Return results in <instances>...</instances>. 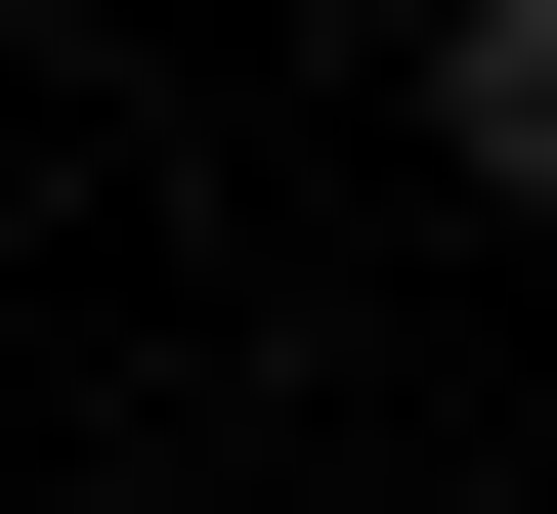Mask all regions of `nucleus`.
Returning a JSON list of instances; mask_svg holds the SVG:
<instances>
[{"label":"nucleus","instance_id":"nucleus-1","mask_svg":"<svg viewBox=\"0 0 557 514\" xmlns=\"http://www.w3.org/2000/svg\"><path fill=\"white\" fill-rule=\"evenodd\" d=\"M429 129H472L515 215H557V0H429Z\"/></svg>","mask_w":557,"mask_h":514}]
</instances>
